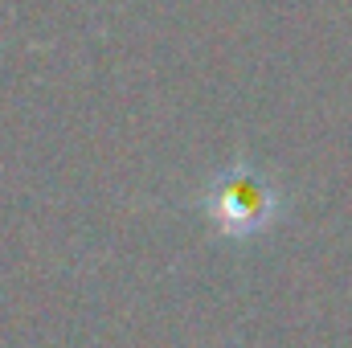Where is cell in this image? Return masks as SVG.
<instances>
[{
  "label": "cell",
  "instance_id": "1",
  "mask_svg": "<svg viewBox=\"0 0 352 348\" xmlns=\"http://www.w3.org/2000/svg\"><path fill=\"white\" fill-rule=\"evenodd\" d=\"M274 213V193L258 173L250 168H234L217 180L213 188V217L234 230V234H250V230H263Z\"/></svg>",
  "mask_w": 352,
  "mask_h": 348
}]
</instances>
